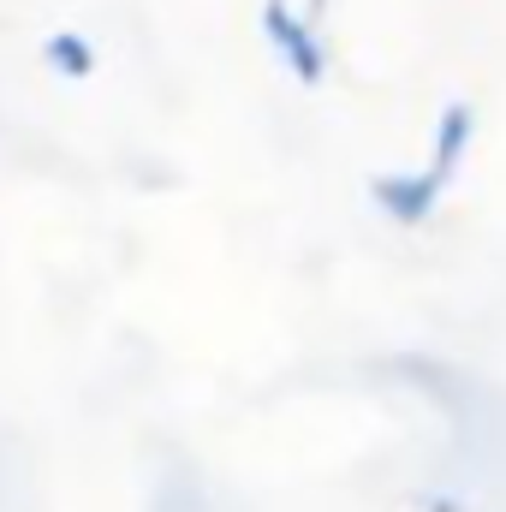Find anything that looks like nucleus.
Masks as SVG:
<instances>
[{
  "label": "nucleus",
  "instance_id": "4",
  "mask_svg": "<svg viewBox=\"0 0 506 512\" xmlns=\"http://www.w3.org/2000/svg\"><path fill=\"white\" fill-rule=\"evenodd\" d=\"M42 60H48L60 78H90V72H96V48H90L78 30H54V36L42 42Z\"/></svg>",
  "mask_w": 506,
  "mask_h": 512
},
{
  "label": "nucleus",
  "instance_id": "6",
  "mask_svg": "<svg viewBox=\"0 0 506 512\" xmlns=\"http://www.w3.org/2000/svg\"><path fill=\"white\" fill-rule=\"evenodd\" d=\"M310 6H322V0H310Z\"/></svg>",
  "mask_w": 506,
  "mask_h": 512
},
{
  "label": "nucleus",
  "instance_id": "2",
  "mask_svg": "<svg viewBox=\"0 0 506 512\" xmlns=\"http://www.w3.org/2000/svg\"><path fill=\"white\" fill-rule=\"evenodd\" d=\"M370 197H376L393 221L417 227V221L435 215V203H441V179H435V173H376V179H370Z\"/></svg>",
  "mask_w": 506,
  "mask_h": 512
},
{
  "label": "nucleus",
  "instance_id": "3",
  "mask_svg": "<svg viewBox=\"0 0 506 512\" xmlns=\"http://www.w3.org/2000/svg\"><path fill=\"white\" fill-rule=\"evenodd\" d=\"M471 131H477V114H471V102H447V108H441V120H435V167H429L441 185H447V173L459 167V155H465Z\"/></svg>",
  "mask_w": 506,
  "mask_h": 512
},
{
  "label": "nucleus",
  "instance_id": "1",
  "mask_svg": "<svg viewBox=\"0 0 506 512\" xmlns=\"http://www.w3.org/2000/svg\"><path fill=\"white\" fill-rule=\"evenodd\" d=\"M262 30H268V42L280 48V60H286L304 84H316V78L328 72V54H322V42H316L310 18H298L286 0H262Z\"/></svg>",
  "mask_w": 506,
  "mask_h": 512
},
{
  "label": "nucleus",
  "instance_id": "5",
  "mask_svg": "<svg viewBox=\"0 0 506 512\" xmlns=\"http://www.w3.org/2000/svg\"><path fill=\"white\" fill-rule=\"evenodd\" d=\"M423 512H459V501H447V495H429V501H423Z\"/></svg>",
  "mask_w": 506,
  "mask_h": 512
}]
</instances>
